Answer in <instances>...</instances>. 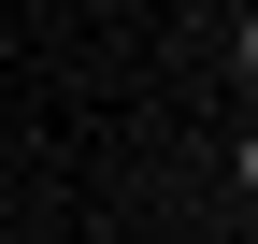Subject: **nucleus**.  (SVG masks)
<instances>
[{
    "label": "nucleus",
    "instance_id": "2",
    "mask_svg": "<svg viewBox=\"0 0 258 244\" xmlns=\"http://www.w3.org/2000/svg\"><path fill=\"white\" fill-rule=\"evenodd\" d=\"M244 86H258V15H244Z\"/></svg>",
    "mask_w": 258,
    "mask_h": 244
},
{
    "label": "nucleus",
    "instance_id": "1",
    "mask_svg": "<svg viewBox=\"0 0 258 244\" xmlns=\"http://www.w3.org/2000/svg\"><path fill=\"white\" fill-rule=\"evenodd\" d=\"M244 201H258V115H244Z\"/></svg>",
    "mask_w": 258,
    "mask_h": 244
}]
</instances>
